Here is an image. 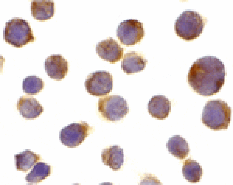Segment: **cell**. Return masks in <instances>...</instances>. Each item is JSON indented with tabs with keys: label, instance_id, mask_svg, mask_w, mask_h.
Returning <instances> with one entry per match:
<instances>
[{
	"label": "cell",
	"instance_id": "6da1fadb",
	"mask_svg": "<svg viewBox=\"0 0 233 185\" xmlns=\"http://www.w3.org/2000/svg\"><path fill=\"white\" fill-rule=\"evenodd\" d=\"M225 67L214 56H205L194 62L189 69L188 82L197 93L208 96L217 93L225 82Z\"/></svg>",
	"mask_w": 233,
	"mask_h": 185
},
{
	"label": "cell",
	"instance_id": "7a4b0ae2",
	"mask_svg": "<svg viewBox=\"0 0 233 185\" xmlns=\"http://www.w3.org/2000/svg\"><path fill=\"white\" fill-rule=\"evenodd\" d=\"M231 110L225 101L221 100L208 101L203 108L202 122L207 127L215 130L228 128Z\"/></svg>",
	"mask_w": 233,
	"mask_h": 185
},
{
	"label": "cell",
	"instance_id": "3957f363",
	"mask_svg": "<svg viewBox=\"0 0 233 185\" xmlns=\"http://www.w3.org/2000/svg\"><path fill=\"white\" fill-rule=\"evenodd\" d=\"M5 25L4 40L13 46L21 48L34 40L31 27L26 20L17 18H12Z\"/></svg>",
	"mask_w": 233,
	"mask_h": 185
},
{
	"label": "cell",
	"instance_id": "277c9868",
	"mask_svg": "<svg viewBox=\"0 0 233 185\" xmlns=\"http://www.w3.org/2000/svg\"><path fill=\"white\" fill-rule=\"evenodd\" d=\"M204 26L203 19L195 11H184L177 18L174 25L176 34L185 40H192L201 34Z\"/></svg>",
	"mask_w": 233,
	"mask_h": 185
},
{
	"label": "cell",
	"instance_id": "5b68a950",
	"mask_svg": "<svg viewBox=\"0 0 233 185\" xmlns=\"http://www.w3.org/2000/svg\"><path fill=\"white\" fill-rule=\"evenodd\" d=\"M98 111L102 116L110 121H116L128 113L127 102L119 95H113L100 98L98 102Z\"/></svg>",
	"mask_w": 233,
	"mask_h": 185
},
{
	"label": "cell",
	"instance_id": "8992f818",
	"mask_svg": "<svg viewBox=\"0 0 233 185\" xmlns=\"http://www.w3.org/2000/svg\"><path fill=\"white\" fill-rule=\"evenodd\" d=\"M145 35L143 24L135 19H130L121 22L117 30V36L121 44L126 46L134 45Z\"/></svg>",
	"mask_w": 233,
	"mask_h": 185
},
{
	"label": "cell",
	"instance_id": "52a82bcc",
	"mask_svg": "<svg viewBox=\"0 0 233 185\" xmlns=\"http://www.w3.org/2000/svg\"><path fill=\"white\" fill-rule=\"evenodd\" d=\"M85 85L87 92L91 95L103 96L108 94L112 90L113 77L108 72L96 71L87 77Z\"/></svg>",
	"mask_w": 233,
	"mask_h": 185
},
{
	"label": "cell",
	"instance_id": "ba28073f",
	"mask_svg": "<svg viewBox=\"0 0 233 185\" xmlns=\"http://www.w3.org/2000/svg\"><path fill=\"white\" fill-rule=\"evenodd\" d=\"M89 127L87 122L82 121L69 125L60 131L61 143L69 148L79 146L88 135Z\"/></svg>",
	"mask_w": 233,
	"mask_h": 185
},
{
	"label": "cell",
	"instance_id": "9c48e42d",
	"mask_svg": "<svg viewBox=\"0 0 233 185\" xmlns=\"http://www.w3.org/2000/svg\"><path fill=\"white\" fill-rule=\"evenodd\" d=\"M123 49L112 38L101 41L97 44L96 52L102 59L114 63L123 57Z\"/></svg>",
	"mask_w": 233,
	"mask_h": 185
},
{
	"label": "cell",
	"instance_id": "30bf717a",
	"mask_svg": "<svg viewBox=\"0 0 233 185\" xmlns=\"http://www.w3.org/2000/svg\"><path fill=\"white\" fill-rule=\"evenodd\" d=\"M45 71L50 77L57 80L63 79L68 71V63L60 55H53L45 60Z\"/></svg>",
	"mask_w": 233,
	"mask_h": 185
},
{
	"label": "cell",
	"instance_id": "8fae6325",
	"mask_svg": "<svg viewBox=\"0 0 233 185\" xmlns=\"http://www.w3.org/2000/svg\"><path fill=\"white\" fill-rule=\"evenodd\" d=\"M17 107L20 115L27 120L37 118L44 111L39 102L31 97H21L17 102Z\"/></svg>",
	"mask_w": 233,
	"mask_h": 185
},
{
	"label": "cell",
	"instance_id": "7c38bea8",
	"mask_svg": "<svg viewBox=\"0 0 233 185\" xmlns=\"http://www.w3.org/2000/svg\"><path fill=\"white\" fill-rule=\"evenodd\" d=\"M148 111L153 117L163 120L171 111V102L164 95H155L148 103Z\"/></svg>",
	"mask_w": 233,
	"mask_h": 185
},
{
	"label": "cell",
	"instance_id": "4fadbf2b",
	"mask_svg": "<svg viewBox=\"0 0 233 185\" xmlns=\"http://www.w3.org/2000/svg\"><path fill=\"white\" fill-rule=\"evenodd\" d=\"M102 163L114 171L119 169L124 161L122 149L117 145L103 149L101 154Z\"/></svg>",
	"mask_w": 233,
	"mask_h": 185
},
{
	"label": "cell",
	"instance_id": "5bb4252c",
	"mask_svg": "<svg viewBox=\"0 0 233 185\" xmlns=\"http://www.w3.org/2000/svg\"><path fill=\"white\" fill-rule=\"evenodd\" d=\"M147 60L135 51L126 53L121 62V68L127 74L141 71L146 66Z\"/></svg>",
	"mask_w": 233,
	"mask_h": 185
},
{
	"label": "cell",
	"instance_id": "9a60e30c",
	"mask_svg": "<svg viewBox=\"0 0 233 185\" xmlns=\"http://www.w3.org/2000/svg\"><path fill=\"white\" fill-rule=\"evenodd\" d=\"M55 12L54 2L51 0H33L31 14L36 20L43 21L51 18Z\"/></svg>",
	"mask_w": 233,
	"mask_h": 185
},
{
	"label": "cell",
	"instance_id": "2e32d148",
	"mask_svg": "<svg viewBox=\"0 0 233 185\" xmlns=\"http://www.w3.org/2000/svg\"><path fill=\"white\" fill-rule=\"evenodd\" d=\"M166 147L170 154L180 159L187 157L189 152L188 143L180 135L171 137L166 143Z\"/></svg>",
	"mask_w": 233,
	"mask_h": 185
},
{
	"label": "cell",
	"instance_id": "e0dca14e",
	"mask_svg": "<svg viewBox=\"0 0 233 185\" xmlns=\"http://www.w3.org/2000/svg\"><path fill=\"white\" fill-rule=\"evenodd\" d=\"M15 159L16 169L18 171L26 172L30 169L36 162L40 159V157L28 149L16 154Z\"/></svg>",
	"mask_w": 233,
	"mask_h": 185
},
{
	"label": "cell",
	"instance_id": "ac0fdd59",
	"mask_svg": "<svg viewBox=\"0 0 233 185\" xmlns=\"http://www.w3.org/2000/svg\"><path fill=\"white\" fill-rule=\"evenodd\" d=\"M182 173L188 182L196 183L200 181L202 175V168L195 160L188 159L183 163Z\"/></svg>",
	"mask_w": 233,
	"mask_h": 185
},
{
	"label": "cell",
	"instance_id": "d6986e66",
	"mask_svg": "<svg viewBox=\"0 0 233 185\" xmlns=\"http://www.w3.org/2000/svg\"><path fill=\"white\" fill-rule=\"evenodd\" d=\"M51 173V167L43 162L36 163L32 169L25 177V180L30 184L41 182Z\"/></svg>",
	"mask_w": 233,
	"mask_h": 185
},
{
	"label": "cell",
	"instance_id": "ffe728a7",
	"mask_svg": "<svg viewBox=\"0 0 233 185\" xmlns=\"http://www.w3.org/2000/svg\"><path fill=\"white\" fill-rule=\"evenodd\" d=\"M44 86V81L41 78L36 76H31L24 79L22 87L25 93L28 95H35L43 88Z\"/></svg>",
	"mask_w": 233,
	"mask_h": 185
},
{
	"label": "cell",
	"instance_id": "44dd1931",
	"mask_svg": "<svg viewBox=\"0 0 233 185\" xmlns=\"http://www.w3.org/2000/svg\"><path fill=\"white\" fill-rule=\"evenodd\" d=\"M159 181L155 176L152 174H145L144 178L142 179L140 184H161Z\"/></svg>",
	"mask_w": 233,
	"mask_h": 185
}]
</instances>
